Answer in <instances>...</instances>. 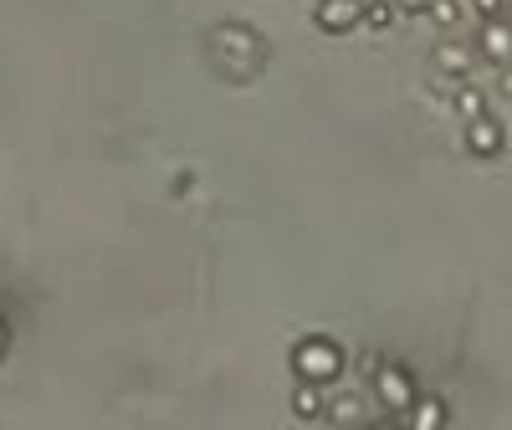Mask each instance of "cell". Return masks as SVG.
<instances>
[{
	"label": "cell",
	"mask_w": 512,
	"mask_h": 430,
	"mask_svg": "<svg viewBox=\"0 0 512 430\" xmlns=\"http://www.w3.org/2000/svg\"><path fill=\"white\" fill-rule=\"evenodd\" d=\"M425 16L441 21V26H456V21H461V0H436V6L425 11Z\"/></svg>",
	"instance_id": "4fadbf2b"
},
{
	"label": "cell",
	"mask_w": 512,
	"mask_h": 430,
	"mask_svg": "<svg viewBox=\"0 0 512 430\" xmlns=\"http://www.w3.org/2000/svg\"><path fill=\"white\" fill-rule=\"evenodd\" d=\"M210 52H216V67L231 77V82H246L256 67L267 62V47H262V31H251V26H216L210 31Z\"/></svg>",
	"instance_id": "6da1fadb"
},
{
	"label": "cell",
	"mask_w": 512,
	"mask_h": 430,
	"mask_svg": "<svg viewBox=\"0 0 512 430\" xmlns=\"http://www.w3.org/2000/svg\"><path fill=\"white\" fill-rule=\"evenodd\" d=\"M328 415H333V425H359V420H364V405H359L354 395H344V400L328 405Z\"/></svg>",
	"instance_id": "7c38bea8"
},
{
	"label": "cell",
	"mask_w": 512,
	"mask_h": 430,
	"mask_svg": "<svg viewBox=\"0 0 512 430\" xmlns=\"http://www.w3.org/2000/svg\"><path fill=\"white\" fill-rule=\"evenodd\" d=\"M477 6V16L482 21H497V16H507V0H472Z\"/></svg>",
	"instance_id": "5bb4252c"
},
{
	"label": "cell",
	"mask_w": 512,
	"mask_h": 430,
	"mask_svg": "<svg viewBox=\"0 0 512 430\" xmlns=\"http://www.w3.org/2000/svg\"><path fill=\"white\" fill-rule=\"evenodd\" d=\"M477 57H487L492 67H507V62H512V21H507V16L482 21V31H477Z\"/></svg>",
	"instance_id": "8992f818"
},
{
	"label": "cell",
	"mask_w": 512,
	"mask_h": 430,
	"mask_svg": "<svg viewBox=\"0 0 512 430\" xmlns=\"http://www.w3.org/2000/svg\"><path fill=\"white\" fill-rule=\"evenodd\" d=\"M415 430H446V405L436 400V395H415V405H410V415H405Z\"/></svg>",
	"instance_id": "52a82bcc"
},
{
	"label": "cell",
	"mask_w": 512,
	"mask_h": 430,
	"mask_svg": "<svg viewBox=\"0 0 512 430\" xmlns=\"http://www.w3.org/2000/svg\"><path fill=\"white\" fill-rule=\"evenodd\" d=\"M436 72H446V77H466V72H472V52L456 47V41H441V47H436Z\"/></svg>",
	"instance_id": "9c48e42d"
},
{
	"label": "cell",
	"mask_w": 512,
	"mask_h": 430,
	"mask_svg": "<svg viewBox=\"0 0 512 430\" xmlns=\"http://www.w3.org/2000/svg\"><path fill=\"white\" fill-rule=\"evenodd\" d=\"M313 21H318V31H328V36H344V31L364 26V0H318Z\"/></svg>",
	"instance_id": "277c9868"
},
{
	"label": "cell",
	"mask_w": 512,
	"mask_h": 430,
	"mask_svg": "<svg viewBox=\"0 0 512 430\" xmlns=\"http://www.w3.org/2000/svg\"><path fill=\"white\" fill-rule=\"evenodd\" d=\"M466 128V149H472L477 159H497L502 149H507V128L492 118V113H482V118H472V123H461Z\"/></svg>",
	"instance_id": "5b68a950"
},
{
	"label": "cell",
	"mask_w": 512,
	"mask_h": 430,
	"mask_svg": "<svg viewBox=\"0 0 512 430\" xmlns=\"http://www.w3.org/2000/svg\"><path fill=\"white\" fill-rule=\"evenodd\" d=\"M364 26H374V31L395 26V0H369V6H364Z\"/></svg>",
	"instance_id": "8fae6325"
},
{
	"label": "cell",
	"mask_w": 512,
	"mask_h": 430,
	"mask_svg": "<svg viewBox=\"0 0 512 430\" xmlns=\"http://www.w3.org/2000/svg\"><path fill=\"white\" fill-rule=\"evenodd\" d=\"M507 11H512V0H507ZM507 21H512V16H507Z\"/></svg>",
	"instance_id": "ac0fdd59"
},
{
	"label": "cell",
	"mask_w": 512,
	"mask_h": 430,
	"mask_svg": "<svg viewBox=\"0 0 512 430\" xmlns=\"http://www.w3.org/2000/svg\"><path fill=\"white\" fill-rule=\"evenodd\" d=\"M292 410L297 420H318L328 405H323V384H308V379H297V390H292Z\"/></svg>",
	"instance_id": "ba28073f"
},
{
	"label": "cell",
	"mask_w": 512,
	"mask_h": 430,
	"mask_svg": "<svg viewBox=\"0 0 512 430\" xmlns=\"http://www.w3.org/2000/svg\"><path fill=\"white\" fill-rule=\"evenodd\" d=\"M502 98H512V67L502 72Z\"/></svg>",
	"instance_id": "e0dca14e"
},
{
	"label": "cell",
	"mask_w": 512,
	"mask_h": 430,
	"mask_svg": "<svg viewBox=\"0 0 512 430\" xmlns=\"http://www.w3.org/2000/svg\"><path fill=\"white\" fill-rule=\"evenodd\" d=\"M6 354H11V323L0 318V359H6Z\"/></svg>",
	"instance_id": "2e32d148"
},
{
	"label": "cell",
	"mask_w": 512,
	"mask_h": 430,
	"mask_svg": "<svg viewBox=\"0 0 512 430\" xmlns=\"http://www.w3.org/2000/svg\"><path fill=\"white\" fill-rule=\"evenodd\" d=\"M395 6H400V11H431L436 0H395Z\"/></svg>",
	"instance_id": "9a60e30c"
},
{
	"label": "cell",
	"mask_w": 512,
	"mask_h": 430,
	"mask_svg": "<svg viewBox=\"0 0 512 430\" xmlns=\"http://www.w3.org/2000/svg\"><path fill=\"white\" fill-rule=\"evenodd\" d=\"M292 369H297V379H308V384H333L338 374H344V349H338L333 338H323V333H308V338L292 343Z\"/></svg>",
	"instance_id": "7a4b0ae2"
},
{
	"label": "cell",
	"mask_w": 512,
	"mask_h": 430,
	"mask_svg": "<svg viewBox=\"0 0 512 430\" xmlns=\"http://www.w3.org/2000/svg\"><path fill=\"white\" fill-rule=\"evenodd\" d=\"M482 113H487L482 88H456V118H461V123H472V118H482Z\"/></svg>",
	"instance_id": "30bf717a"
},
{
	"label": "cell",
	"mask_w": 512,
	"mask_h": 430,
	"mask_svg": "<svg viewBox=\"0 0 512 430\" xmlns=\"http://www.w3.org/2000/svg\"><path fill=\"white\" fill-rule=\"evenodd\" d=\"M364 6H369V0H364Z\"/></svg>",
	"instance_id": "d6986e66"
},
{
	"label": "cell",
	"mask_w": 512,
	"mask_h": 430,
	"mask_svg": "<svg viewBox=\"0 0 512 430\" xmlns=\"http://www.w3.org/2000/svg\"><path fill=\"white\" fill-rule=\"evenodd\" d=\"M415 379H410V369L405 364H379L374 369V405L384 410V415H410V405H415Z\"/></svg>",
	"instance_id": "3957f363"
}]
</instances>
